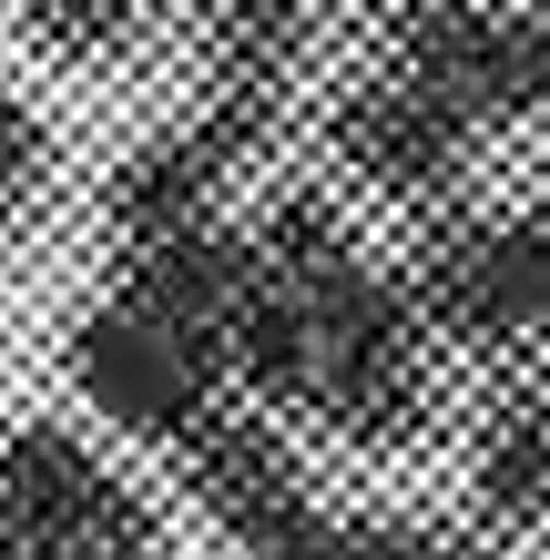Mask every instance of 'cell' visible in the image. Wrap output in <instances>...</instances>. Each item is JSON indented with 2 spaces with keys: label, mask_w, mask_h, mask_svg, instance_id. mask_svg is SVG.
I'll return each mask as SVG.
<instances>
[{
  "label": "cell",
  "mask_w": 550,
  "mask_h": 560,
  "mask_svg": "<svg viewBox=\"0 0 550 560\" xmlns=\"http://www.w3.org/2000/svg\"><path fill=\"white\" fill-rule=\"evenodd\" d=\"M448 368H530L550 347V205H448L398 245Z\"/></svg>",
  "instance_id": "6da1fadb"
},
{
  "label": "cell",
  "mask_w": 550,
  "mask_h": 560,
  "mask_svg": "<svg viewBox=\"0 0 550 560\" xmlns=\"http://www.w3.org/2000/svg\"><path fill=\"white\" fill-rule=\"evenodd\" d=\"M61 377H72V398L103 418V439L153 448V458H184L224 408H235L224 347H204L194 326H174L164 306H143V295H122V285H103L72 316Z\"/></svg>",
  "instance_id": "7a4b0ae2"
},
{
  "label": "cell",
  "mask_w": 550,
  "mask_h": 560,
  "mask_svg": "<svg viewBox=\"0 0 550 560\" xmlns=\"http://www.w3.org/2000/svg\"><path fill=\"white\" fill-rule=\"evenodd\" d=\"M316 143H327L337 184L358 194V205H387L408 224H429L448 205H469V174H479V122H459L438 103L429 82L387 72V61H367L358 82L327 92V113H316Z\"/></svg>",
  "instance_id": "3957f363"
},
{
  "label": "cell",
  "mask_w": 550,
  "mask_h": 560,
  "mask_svg": "<svg viewBox=\"0 0 550 560\" xmlns=\"http://www.w3.org/2000/svg\"><path fill=\"white\" fill-rule=\"evenodd\" d=\"M174 479H184V500L214 520V540H235L245 560H327L337 530H347V510L306 469L296 428L245 408V398L174 458Z\"/></svg>",
  "instance_id": "277c9868"
},
{
  "label": "cell",
  "mask_w": 550,
  "mask_h": 560,
  "mask_svg": "<svg viewBox=\"0 0 550 560\" xmlns=\"http://www.w3.org/2000/svg\"><path fill=\"white\" fill-rule=\"evenodd\" d=\"M82 540L164 550V520L103 439H82L61 418L0 428V560H42V550H82Z\"/></svg>",
  "instance_id": "5b68a950"
},
{
  "label": "cell",
  "mask_w": 550,
  "mask_h": 560,
  "mask_svg": "<svg viewBox=\"0 0 550 560\" xmlns=\"http://www.w3.org/2000/svg\"><path fill=\"white\" fill-rule=\"evenodd\" d=\"M459 489L469 520L500 540H540L550 530V377L530 368H490L479 408L459 428Z\"/></svg>",
  "instance_id": "8992f818"
},
{
  "label": "cell",
  "mask_w": 550,
  "mask_h": 560,
  "mask_svg": "<svg viewBox=\"0 0 550 560\" xmlns=\"http://www.w3.org/2000/svg\"><path fill=\"white\" fill-rule=\"evenodd\" d=\"M235 184H245V163L184 113V122H164V133H143V143L113 153L92 214H103V235L122 255V245H164V235H194V224L235 214Z\"/></svg>",
  "instance_id": "52a82bcc"
},
{
  "label": "cell",
  "mask_w": 550,
  "mask_h": 560,
  "mask_svg": "<svg viewBox=\"0 0 550 560\" xmlns=\"http://www.w3.org/2000/svg\"><path fill=\"white\" fill-rule=\"evenodd\" d=\"M266 245H255V224L245 214H214V224H194V235H164V245H122L113 255V285L122 295H143V306H164L174 326H194L204 347H235V326L245 306L266 295Z\"/></svg>",
  "instance_id": "ba28073f"
},
{
  "label": "cell",
  "mask_w": 550,
  "mask_h": 560,
  "mask_svg": "<svg viewBox=\"0 0 550 560\" xmlns=\"http://www.w3.org/2000/svg\"><path fill=\"white\" fill-rule=\"evenodd\" d=\"M327 560H520L500 530H459V520H408V510H347Z\"/></svg>",
  "instance_id": "9c48e42d"
},
{
  "label": "cell",
  "mask_w": 550,
  "mask_h": 560,
  "mask_svg": "<svg viewBox=\"0 0 550 560\" xmlns=\"http://www.w3.org/2000/svg\"><path fill=\"white\" fill-rule=\"evenodd\" d=\"M153 11H164V0H21L31 42H42L51 61H113Z\"/></svg>",
  "instance_id": "30bf717a"
},
{
  "label": "cell",
  "mask_w": 550,
  "mask_h": 560,
  "mask_svg": "<svg viewBox=\"0 0 550 560\" xmlns=\"http://www.w3.org/2000/svg\"><path fill=\"white\" fill-rule=\"evenodd\" d=\"M42 153H51V133H42V113H31L21 92L0 82V214H11L21 194L42 184Z\"/></svg>",
  "instance_id": "8fae6325"
},
{
  "label": "cell",
  "mask_w": 550,
  "mask_h": 560,
  "mask_svg": "<svg viewBox=\"0 0 550 560\" xmlns=\"http://www.w3.org/2000/svg\"><path fill=\"white\" fill-rule=\"evenodd\" d=\"M42 560H164V550H122V540H82V550H42Z\"/></svg>",
  "instance_id": "7c38bea8"
}]
</instances>
